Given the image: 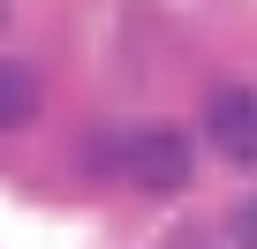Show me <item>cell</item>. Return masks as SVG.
<instances>
[{"instance_id":"6da1fadb","label":"cell","mask_w":257,"mask_h":249,"mask_svg":"<svg viewBox=\"0 0 257 249\" xmlns=\"http://www.w3.org/2000/svg\"><path fill=\"white\" fill-rule=\"evenodd\" d=\"M121 174L137 181V189H152V196L189 189V174H197L189 129H174V121H144V129H128V159H121Z\"/></svg>"},{"instance_id":"7a4b0ae2","label":"cell","mask_w":257,"mask_h":249,"mask_svg":"<svg viewBox=\"0 0 257 249\" xmlns=\"http://www.w3.org/2000/svg\"><path fill=\"white\" fill-rule=\"evenodd\" d=\"M204 136L219 144V159L257 166V91L249 83H219L204 98Z\"/></svg>"},{"instance_id":"3957f363","label":"cell","mask_w":257,"mask_h":249,"mask_svg":"<svg viewBox=\"0 0 257 249\" xmlns=\"http://www.w3.org/2000/svg\"><path fill=\"white\" fill-rule=\"evenodd\" d=\"M38 106H46L38 68H31V61H0V136L23 129V121H38Z\"/></svg>"},{"instance_id":"277c9868","label":"cell","mask_w":257,"mask_h":249,"mask_svg":"<svg viewBox=\"0 0 257 249\" xmlns=\"http://www.w3.org/2000/svg\"><path fill=\"white\" fill-rule=\"evenodd\" d=\"M121 159H128V129H91L83 166H91V174H121Z\"/></svg>"},{"instance_id":"5b68a950","label":"cell","mask_w":257,"mask_h":249,"mask_svg":"<svg viewBox=\"0 0 257 249\" xmlns=\"http://www.w3.org/2000/svg\"><path fill=\"white\" fill-rule=\"evenodd\" d=\"M227 234H234V249H257V196H242V204H234Z\"/></svg>"}]
</instances>
